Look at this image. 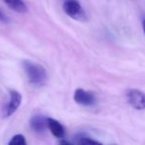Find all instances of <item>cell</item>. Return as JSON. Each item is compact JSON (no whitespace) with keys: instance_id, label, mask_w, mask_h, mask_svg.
<instances>
[{"instance_id":"6da1fadb","label":"cell","mask_w":145,"mask_h":145,"mask_svg":"<svg viewBox=\"0 0 145 145\" xmlns=\"http://www.w3.org/2000/svg\"><path fill=\"white\" fill-rule=\"evenodd\" d=\"M23 67L28 77V80L32 85L36 87H40L47 82L48 75H47L46 69L42 65L30 60H24Z\"/></svg>"},{"instance_id":"7a4b0ae2","label":"cell","mask_w":145,"mask_h":145,"mask_svg":"<svg viewBox=\"0 0 145 145\" xmlns=\"http://www.w3.org/2000/svg\"><path fill=\"white\" fill-rule=\"evenodd\" d=\"M63 9L69 17L77 21H85L87 15L77 0H65L63 3Z\"/></svg>"},{"instance_id":"3957f363","label":"cell","mask_w":145,"mask_h":145,"mask_svg":"<svg viewBox=\"0 0 145 145\" xmlns=\"http://www.w3.org/2000/svg\"><path fill=\"white\" fill-rule=\"evenodd\" d=\"M127 101L135 110H145V93L137 89H130L126 94Z\"/></svg>"},{"instance_id":"277c9868","label":"cell","mask_w":145,"mask_h":145,"mask_svg":"<svg viewBox=\"0 0 145 145\" xmlns=\"http://www.w3.org/2000/svg\"><path fill=\"white\" fill-rule=\"evenodd\" d=\"M73 100L77 104L83 107H91L95 104V96L91 92L83 89H77L73 94Z\"/></svg>"},{"instance_id":"5b68a950","label":"cell","mask_w":145,"mask_h":145,"mask_svg":"<svg viewBox=\"0 0 145 145\" xmlns=\"http://www.w3.org/2000/svg\"><path fill=\"white\" fill-rule=\"evenodd\" d=\"M21 102H22L21 94L18 91L11 90V91H10V100H9V102H8V105L6 106L5 111H4V116L8 118V116L13 115L18 110V108L20 107Z\"/></svg>"},{"instance_id":"8992f818","label":"cell","mask_w":145,"mask_h":145,"mask_svg":"<svg viewBox=\"0 0 145 145\" xmlns=\"http://www.w3.org/2000/svg\"><path fill=\"white\" fill-rule=\"evenodd\" d=\"M47 123H48V128L54 136L58 138H63L65 136V128L62 125L60 121L54 118H47Z\"/></svg>"},{"instance_id":"52a82bcc","label":"cell","mask_w":145,"mask_h":145,"mask_svg":"<svg viewBox=\"0 0 145 145\" xmlns=\"http://www.w3.org/2000/svg\"><path fill=\"white\" fill-rule=\"evenodd\" d=\"M30 125H31L32 129L36 132H43L46 127L48 126L47 123V118H45L42 116H34L32 118L31 121H30Z\"/></svg>"},{"instance_id":"ba28073f","label":"cell","mask_w":145,"mask_h":145,"mask_svg":"<svg viewBox=\"0 0 145 145\" xmlns=\"http://www.w3.org/2000/svg\"><path fill=\"white\" fill-rule=\"evenodd\" d=\"M3 1L10 9L18 12V13H25L28 10L27 6L23 2V0H3Z\"/></svg>"},{"instance_id":"9c48e42d","label":"cell","mask_w":145,"mask_h":145,"mask_svg":"<svg viewBox=\"0 0 145 145\" xmlns=\"http://www.w3.org/2000/svg\"><path fill=\"white\" fill-rule=\"evenodd\" d=\"M8 145H27L26 143V139L24 137V135L22 134H16L11 138V140L9 141Z\"/></svg>"},{"instance_id":"30bf717a","label":"cell","mask_w":145,"mask_h":145,"mask_svg":"<svg viewBox=\"0 0 145 145\" xmlns=\"http://www.w3.org/2000/svg\"><path fill=\"white\" fill-rule=\"evenodd\" d=\"M79 145H103V144L95 141V140L91 139V138L85 137V138H81V139L79 140Z\"/></svg>"},{"instance_id":"8fae6325","label":"cell","mask_w":145,"mask_h":145,"mask_svg":"<svg viewBox=\"0 0 145 145\" xmlns=\"http://www.w3.org/2000/svg\"><path fill=\"white\" fill-rule=\"evenodd\" d=\"M0 21L4 22V23H7V22H8L7 17H6V16L4 15V13L1 11V10H0Z\"/></svg>"},{"instance_id":"7c38bea8","label":"cell","mask_w":145,"mask_h":145,"mask_svg":"<svg viewBox=\"0 0 145 145\" xmlns=\"http://www.w3.org/2000/svg\"><path fill=\"white\" fill-rule=\"evenodd\" d=\"M60 145H73L72 143H70L69 141H66V140H62L60 142Z\"/></svg>"},{"instance_id":"4fadbf2b","label":"cell","mask_w":145,"mask_h":145,"mask_svg":"<svg viewBox=\"0 0 145 145\" xmlns=\"http://www.w3.org/2000/svg\"><path fill=\"white\" fill-rule=\"evenodd\" d=\"M142 26H143V31H144V34H145V20L143 21V25Z\"/></svg>"}]
</instances>
